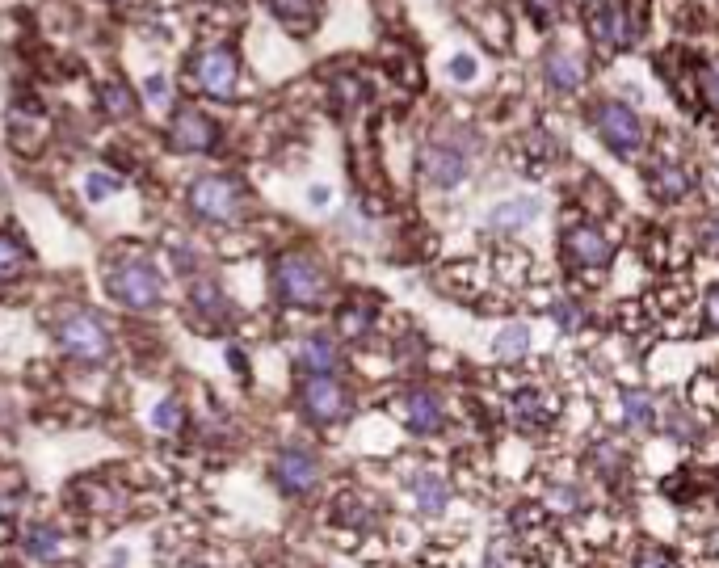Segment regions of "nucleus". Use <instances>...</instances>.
<instances>
[{
    "label": "nucleus",
    "instance_id": "72a5a7b5",
    "mask_svg": "<svg viewBox=\"0 0 719 568\" xmlns=\"http://www.w3.org/2000/svg\"><path fill=\"white\" fill-rule=\"evenodd\" d=\"M341 324H345V333L354 337V333H362V329H366V312H354V308H349V312L341 316Z\"/></svg>",
    "mask_w": 719,
    "mask_h": 568
},
{
    "label": "nucleus",
    "instance_id": "a211bd4d",
    "mask_svg": "<svg viewBox=\"0 0 719 568\" xmlns=\"http://www.w3.org/2000/svg\"><path fill=\"white\" fill-rule=\"evenodd\" d=\"M539 215V202L534 198H518V202H505V207L492 211V228H522Z\"/></svg>",
    "mask_w": 719,
    "mask_h": 568
},
{
    "label": "nucleus",
    "instance_id": "1a4fd4ad",
    "mask_svg": "<svg viewBox=\"0 0 719 568\" xmlns=\"http://www.w3.org/2000/svg\"><path fill=\"white\" fill-rule=\"evenodd\" d=\"M299 400H303V413L316 417V421H337V417H345V409H349L345 388H341V383H333L328 375H312V379H307L303 392H299Z\"/></svg>",
    "mask_w": 719,
    "mask_h": 568
},
{
    "label": "nucleus",
    "instance_id": "7ed1b4c3",
    "mask_svg": "<svg viewBox=\"0 0 719 568\" xmlns=\"http://www.w3.org/2000/svg\"><path fill=\"white\" fill-rule=\"evenodd\" d=\"M110 295L135 312H152L160 303V274L148 261H122L110 274Z\"/></svg>",
    "mask_w": 719,
    "mask_h": 568
},
{
    "label": "nucleus",
    "instance_id": "a878e982",
    "mask_svg": "<svg viewBox=\"0 0 719 568\" xmlns=\"http://www.w3.org/2000/svg\"><path fill=\"white\" fill-rule=\"evenodd\" d=\"M194 303H198V312H207V316H223L228 308H223V295L215 282H198L194 287Z\"/></svg>",
    "mask_w": 719,
    "mask_h": 568
},
{
    "label": "nucleus",
    "instance_id": "393cba45",
    "mask_svg": "<svg viewBox=\"0 0 719 568\" xmlns=\"http://www.w3.org/2000/svg\"><path fill=\"white\" fill-rule=\"evenodd\" d=\"M118 186H122V181L110 177V173H89V177H85V194H89V202H106V198H114Z\"/></svg>",
    "mask_w": 719,
    "mask_h": 568
},
{
    "label": "nucleus",
    "instance_id": "cd10ccee",
    "mask_svg": "<svg viewBox=\"0 0 719 568\" xmlns=\"http://www.w3.org/2000/svg\"><path fill=\"white\" fill-rule=\"evenodd\" d=\"M513 417H518V421H526V425H539V421H547V409L539 404V396H534V392H526V396H518V400H513Z\"/></svg>",
    "mask_w": 719,
    "mask_h": 568
},
{
    "label": "nucleus",
    "instance_id": "20e7f679",
    "mask_svg": "<svg viewBox=\"0 0 719 568\" xmlns=\"http://www.w3.org/2000/svg\"><path fill=\"white\" fill-rule=\"evenodd\" d=\"M593 123H598L602 139L614 148V152H635L644 144V127L640 118H635L623 101H602L598 110H593Z\"/></svg>",
    "mask_w": 719,
    "mask_h": 568
},
{
    "label": "nucleus",
    "instance_id": "4c0bfd02",
    "mask_svg": "<svg viewBox=\"0 0 719 568\" xmlns=\"http://www.w3.org/2000/svg\"><path fill=\"white\" fill-rule=\"evenodd\" d=\"M122 564H127V552H122V547H118V552L110 556V568H122Z\"/></svg>",
    "mask_w": 719,
    "mask_h": 568
},
{
    "label": "nucleus",
    "instance_id": "0eeeda50",
    "mask_svg": "<svg viewBox=\"0 0 719 568\" xmlns=\"http://www.w3.org/2000/svg\"><path fill=\"white\" fill-rule=\"evenodd\" d=\"M190 207L202 215V219H232L236 207H240V186L228 177H202L190 186Z\"/></svg>",
    "mask_w": 719,
    "mask_h": 568
},
{
    "label": "nucleus",
    "instance_id": "412c9836",
    "mask_svg": "<svg viewBox=\"0 0 719 568\" xmlns=\"http://www.w3.org/2000/svg\"><path fill=\"white\" fill-rule=\"evenodd\" d=\"M652 190L661 194V198H682V194L690 190V177L677 169V165H656V173H652Z\"/></svg>",
    "mask_w": 719,
    "mask_h": 568
},
{
    "label": "nucleus",
    "instance_id": "2f4dec72",
    "mask_svg": "<svg viewBox=\"0 0 719 568\" xmlns=\"http://www.w3.org/2000/svg\"><path fill=\"white\" fill-rule=\"evenodd\" d=\"M635 568H677V564H673L665 552H652V547H648V552L640 556V564H635Z\"/></svg>",
    "mask_w": 719,
    "mask_h": 568
},
{
    "label": "nucleus",
    "instance_id": "4468645a",
    "mask_svg": "<svg viewBox=\"0 0 719 568\" xmlns=\"http://www.w3.org/2000/svg\"><path fill=\"white\" fill-rule=\"evenodd\" d=\"M299 367H303V371H312V375L337 371V346H333V341H328L324 333L307 337L303 346H299Z\"/></svg>",
    "mask_w": 719,
    "mask_h": 568
},
{
    "label": "nucleus",
    "instance_id": "f704fd0d",
    "mask_svg": "<svg viewBox=\"0 0 719 568\" xmlns=\"http://www.w3.org/2000/svg\"><path fill=\"white\" fill-rule=\"evenodd\" d=\"M530 9H534V17H539V22H547V17L560 9V0H530Z\"/></svg>",
    "mask_w": 719,
    "mask_h": 568
},
{
    "label": "nucleus",
    "instance_id": "58836bf2",
    "mask_svg": "<svg viewBox=\"0 0 719 568\" xmlns=\"http://www.w3.org/2000/svg\"><path fill=\"white\" fill-rule=\"evenodd\" d=\"M0 198H5V173H0Z\"/></svg>",
    "mask_w": 719,
    "mask_h": 568
},
{
    "label": "nucleus",
    "instance_id": "e433bc0d",
    "mask_svg": "<svg viewBox=\"0 0 719 568\" xmlns=\"http://www.w3.org/2000/svg\"><path fill=\"white\" fill-rule=\"evenodd\" d=\"M312 202H316V207H324V202H328V190H324V186H312Z\"/></svg>",
    "mask_w": 719,
    "mask_h": 568
},
{
    "label": "nucleus",
    "instance_id": "f03ea898",
    "mask_svg": "<svg viewBox=\"0 0 719 568\" xmlns=\"http://www.w3.org/2000/svg\"><path fill=\"white\" fill-rule=\"evenodd\" d=\"M274 287H278L282 303H291V308H312V303H320V295H324V274L316 270L312 257L291 253V257L278 261Z\"/></svg>",
    "mask_w": 719,
    "mask_h": 568
},
{
    "label": "nucleus",
    "instance_id": "9b49d317",
    "mask_svg": "<svg viewBox=\"0 0 719 568\" xmlns=\"http://www.w3.org/2000/svg\"><path fill=\"white\" fill-rule=\"evenodd\" d=\"M421 165H425V177L434 181V186H459V181L467 177V156L459 148H450V144L425 148Z\"/></svg>",
    "mask_w": 719,
    "mask_h": 568
},
{
    "label": "nucleus",
    "instance_id": "ddd939ff",
    "mask_svg": "<svg viewBox=\"0 0 719 568\" xmlns=\"http://www.w3.org/2000/svg\"><path fill=\"white\" fill-rule=\"evenodd\" d=\"M400 413L408 421V430H417V434H434L438 425H442V404H438V396H429V392L404 396Z\"/></svg>",
    "mask_w": 719,
    "mask_h": 568
},
{
    "label": "nucleus",
    "instance_id": "6e6552de",
    "mask_svg": "<svg viewBox=\"0 0 719 568\" xmlns=\"http://www.w3.org/2000/svg\"><path fill=\"white\" fill-rule=\"evenodd\" d=\"M215 139H219L215 118H207L202 110H177V114H173L169 144H173L177 152H207V148H215Z\"/></svg>",
    "mask_w": 719,
    "mask_h": 568
},
{
    "label": "nucleus",
    "instance_id": "5701e85b",
    "mask_svg": "<svg viewBox=\"0 0 719 568\" xmlns=\"http://www.w3.org/2000/svg\"><path fill=\"white\" fill-rule=\"evenodd\" d=\"M152 425H156L160 434H177V430H181V400H177V396L156 400V409H152Z\"/></svg>",
    "mask_w": 719,
    "mask_h": 568
},
{
    "label": "nucleus",
    "instance_id": "aec40b11",
    "mask_svg": "<svg viewBox=\"0 0 719 568\" xmlns=\"http://www.w3.org/2000/svg\"><path fill=\"white\" fill-rule=\"evenodd\" d=\"M286 26H295V30H303V26H312V17H316V0H265Z\"/></svg>",
    "mask_w": 719,
    "mask_h": 568
},
{
    "label": "nucleus",
    "instance_id": "c756f323",
    "mask_svg": "<svg viewBox=\"0 0 719 568\" xmlns=\"http://www.w3.org/2000/svg\"><path fill=\"white\" fill-rule=\"evenodd\" d=\"M450 76H455V80H471V76H476V59H471V55H455V59H450Z\"/></svg>",
    "mask_w": 719,
    "mask_h": 568
},
{
    "label": "nucleus",
    "instance_id": "7c9ffc66",
    "mask_svg": "<svg viewBox=\"0 0 719 568\" xmlns=\"http://www.w3.org/2000/svg\"><path fill=\"white\" fill-rule=\"evenodd\" d=\"M551 316H556V320L564 324V329H577V320H581V316H577V308H572V303H556V308H551Z\"/></svg>",
    "mask_w": 719,
    "mask_h": 568
},
{
    "label": "nucleus",
    "instance_id": "f3484780",
    "mask_svg": "<svg viewBox=\"0 0 719 568\" xmlns=\"http://www.w3.org/2000/svg\"><path fill=\"white\" fill-rule=\"evenodd\" d=\"M30 266V257L22 249V240L9 236V232H0V282H13V278H22Z\"/></svg>",
    "mask_w": 719,
    "mask_h": 568
},
{
    "label": "nucleus",
    "instance_id": "c9c22d12",
    "mask_svg": "<svg viewBox=\"0 0 719 568\" xmlns=\"http://www.w3.org/2000/svg\"><path fill=\"white\" fill-rule=\"evenodd\" d=\"M707 320H711V329H719V287H715L711 299H707Z\"/></svg>",
    "mask_w": 719,
    "mask_h": 568
},
{
    "label": "nucleus",
    "instance_id": "6ab92c4d",
    "mask_svg": "<svg viewBox=\"0 0 719 568\" xmlns=\"http://www.w3.org/2000/svg\"><path fill=\"white\" fill-rule=\"evenodd\" d=\"M59 547H64V535H59L55 526H34V531H26V552L34 560H55Z\"/></svg>",
    "mask_w": 719,
    "mask_h": 568
},
{
    "label": "nucleus",
    "instance_id": "39448f33",
    "mask_svg": "<svg viewBox=\"0 0 719 568\" xmlns=\"http://www.w3.org/2000/svg\"><path fill=\"white\" fill-rule=\"evenodd\" d=\"M194 76H198L202 93H211V97H219V101H228V97L236 93V80H240V55L228 51V47L202 51Z\"/></svg>",
    "mask_w": 719,
    "mask_h": 568
},
{
    "label": "nucleus",
    "instance_id": "423d86ee",
    "mask_svg": "<svg viewBox=\"0 0 719 568\" xmlns=\"http://www.w3.org/2000/svg\"><path fill=\"white\" fill-rule=\"evenodd\" d=\"M589 30L598 43H610V47H631L635 34H640V17H635L623 0H602L598 9L589 17Z\"/></svg>",
    "mask_w": 719,
    "mask_h": 568
},
{
    "label": "nucleus",
    "instance_id": "473e14b6",
    "mask_svg": "<svg viewBox=\"0 0 719 568\" xmlns=\"http://www.w3.org/2000/svg\"><path fill=\"white\" fill-rule=\"evenodd\" d=\"M143 93H148L152 101H164V97H169V85H164V76H148V80H143Z\"/></svg>",
    "mask_w": 719,
    "mask_h": 568
},
{
    "label": "nucleus",
    "instance_id": "c85d7f7f",
    "mask_svg": "<svg viewBox=\"0 0 719 568\" xmlns=\"http://www.w3.org/2000/svg\"><path fill=\"white\" fill-rule=\"evenodd\" d=\"M698 85H703V97L719 110V68H698Z\"/></svg>",
    "mask_w": 719,
    "mask_h": 568
},
{
    "label": "nucleus",
    "instance_id": "b1692460",
    "mask_svg": "<svg viewBox=\"0 0 719 568\" xmlns=\"http://www.w3.org/2000/svg\"><path fill=\"white\" fill-rule=\"evenodd\" d=\"M623 413L631 425H652L656 421V409H652V400L644 392H623Z\"/></svg>",
    "mask_w": 719,
    "mask_h": 568
},
{
    "label": "nucleus",
    "instance_id": "ea45409f",
    "mask_svg": "<svg viewBox=\"0 0 719 568\" xmlns=\"http://www.w3.org/2000/svg\"><path fill=\"white\" fill-rule=\"evenodd\" d=\"M186 568H207V564H186Z\"/></svg>",
    "mask_w": 719,
    "mask_h": 568
},
{
    "label": "nucleus",
    "instance_id": "dca6fc26",
    "mask_svg": "<svg viewBox=\"0 0 719 568\" xmlns=\"http://www.w3.org/2000/svg\"><path fill=\"white\" fill-rule=\"evenodd\" d=\"M581 76H585V68H581V59H577V55H551V59H547V80H551V89L572 93V89L581 85Z\"/></svg>",
    "mask_w": 719,
    "mask_h": 568
},
{
    "label": "nucleus",
    "instance_id": "bb28decb",
    "mask_svg": "<svg viewBox=\"0 0 719 568\" xmlns=\"http://www.w3.org/2000/svg\"><path fill=\"white\" fill-rule=\"evenodd\" d=\"M101 106H106L114 118H122V114L135 110V101H131V93L122 89V85H106V89H101Z\"/></svg>",
    "mask_w": 719,
    "mask_h": 568
},
{
    "label": "nucleus",
    "instance_id": "2eb2a0df",
    "mask_svg": "<svg viewBox=\"0 0 719 568\" xmlns=\"http://www.w3.org/2000/svg\"><path fill=\"white\" fill-rule=\"evenodd\" d=\"M413 497L425 514H442L446 510V501H450V489H446V480L434 476V472H417L413 476Z\"/></svg>",
    "mask_w": 719,
    "mask_h": 568
},
{
    "label": "nucleus",
    "instance_id": "4be33fe9",
    "mask_svg": "<svg viewBox=\"0 0 719 568\" xmlns=\"http://www.w3.org/2000/svg\"><path fill=\"white\" fill-rule=\"evenodd\" d=\"M526 346H530V329H526V324H509V329H501L497 341H492L497 358H522Z\"/></svg>",
    "mask_w": 719,
    "mask_h": 568
},
{
    "label": "nucleus",
    "instance_id": "f257e3e1",
    "mask_svg": "<svg viewBox=\"0 0 719 568\" xmlns=\"http://www.w3.org/2000/svg\"><path fill=\"white\" fill-rule=\"evenodd\" d=\"M59 346H64L68 358L97 367V362L110 358V329L93 312H68L59 320Z\"/></svg>",
    "mask_w": 719,
    "mask_h": 568
},
{
    "label": "nucleus",
    "instance_id": "f8f14e48",
    "mask_svg": "<svg viewBox=\"0 0 719 568\" xmlns=\"http://www.w3.org/2000/svg\"><path fill=\"white\" fill-rule=\"evenodd\" d=\"M564 253L572 266H606L610 261V240L598 228H572L564 240Z\"/></svg>",
    "mask_w": 719,
    "mask_h": 568
},
{
    "label": "nucleus",
    "instance_id": "a19ab883",
    "mask_svg": "<svg viewBox=\"0 0 719 568\" xmlns=\"http://www.w3.org/2000/svg\"><path fill=\"white\" fill-rule=\"evenodd\" d=\"M9 568H17V564H9Z\"/></svg>",
    "mask_w": 719,
    "mask_h": 568
},
{
    "label": "nucleus",
    "instance_id": "9d476101",
    "mask_svg": "<svg viewBox=\"0 0 719 568\" xmlns=\"http://www.w3.org/2000/svg\"><path fill=\"white\" fill-rule=\"evenodd\" d=\"M274 480H278L291 497H303V493L316 489L320 463H316L312 455H303V451H282V455L274 459Z\"/></svg>",
    "mask_w": 719,
    "mask_h": 568
}]
</instances>
